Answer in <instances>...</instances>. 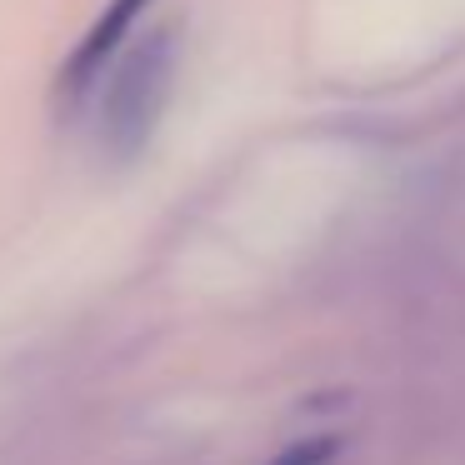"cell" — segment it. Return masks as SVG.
Segmentation results:
<instances>
[{
    "label": "cell",
    "instance_id": "1",
    "mask_svg": "<svg viewBox=\"0 0 465 465\" xmlns=\"http://www.w3.org/2000/svg\"><path fill=\"white\" fill-rule=\"evenodd\" d=\"M121 61L111 65V85L101 101V141L115 161H135L151 145L155 125L171 101L175 81V31L171 25H151L135 31L121 45Z\"/></svg>",
    "mask_w": 465,
    "mask_h": 465
},
{
    "label": "cell",
    "instance_id": "3",
    "mask_svg": "<svg viewBox=\"0 0 465 465\" xmlns=\"http://www.w3.org/2000/svg\"><path fill=\"white\" fill-rule=\"evenodd\" d=\"M325 455H335V440H311V445H295V450H285L275 465H325Z\"/></svg>",
    "mask_w": 465,
    "mask_h": 465
},
{
    "label": "cell",
    "instance_id": "2",
    "mask_svg": "<svg viewBox=\"0 0 465 465\" xmlns=\"http://www.w3.org/2000/svg\"><path fill=\"white\" fill-rule=\"evenodd\" d=\"M145 5H151V0H111L101 21L81 35V45L71 51L65 75H61V91L71 95V101H75V95H85L95 81H101V71L115 61V51L135 35V21H141Z\"/></svg>",
    "mask_w": 465,
    "mask_h": 465
}]
</instances>
